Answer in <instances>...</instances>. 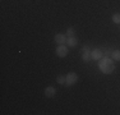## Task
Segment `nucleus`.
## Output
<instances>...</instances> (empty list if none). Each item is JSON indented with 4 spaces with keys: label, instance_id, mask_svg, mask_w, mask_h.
<instances>
[{
    "label": "nucleus",
    "instance_id": "obj_1",
    "mask_svg": "<svg viewBox=\"0 0 120 115\" xmlns=\"http://www.w3.org/2000/svg\"><path fill=\"white\" fill-rule=\"evenodd\" d=\"M112 60L114 59H112V58H110V56H104L102 59H100L98 60V68H100V70H101L102 73H105V74L112 73L114 69H115V64H114Z\"/></svg>",
    "mask_w": 120,
    "mask_h": 115
},
{
    "label": "nucleus",
    "instance_id": "obj_2",
    "mask_svg": "<svg viewBox=\"0 0 120 115\" xmlns=\"http://www.w3.org/2000/svg\"><path fill=\"white\" fill-rule=\"evenodd\" d=\"M78 79H79L78 74H77V73H73V72H70V73L67 74V83H65V84H67L68 87H69V86H74L77 82H78Z\"/></svg>",
    "mask_w": 120,
    "mask_h": 115
},
{
    "label": "nucleus",
    "instance_id": "obj_3",
    "mask_svg": "<svg viewBox=\"0 0 120 115\" xmlns=\"http://www.w3.org/2000/svg\"><path fill=\"white\" fill-rule=\"evenodd\" d=\"M69 54V49H68V45H58L56 47V55L59 58H65Z\"/></svg>",
    "mask_w": 120,
    "mask_h": 115
},
{
    "label": "nucleus",
    "instance_id": "obj_4",
    "mask_svg": "<svg viewBox=\"0 0 120 115\" xmlns=\"http://www.w3.org/2000/svg\"><path fill=\"white\" fill-rule=\"evenodd\" d=\"M81 56H82V60H83L84 63H88L90 59H92V58H91V50L87 45H84L83 47H82V55Z\"/></svg>",
    "mask_w": 120,
    "mask_h": 115
},
{
    "label": "nucleus",
    "instance_id": "obj_5",
    "mask_svg": "<svg viewBox=\"0 0 120 115\" xmlns=\"http://www.w3.org/2000/svg\"><path fill=\"white\" fill-rule=\"evenodd\" d=\"M67 40H68V36L67 34H63V33H56L55 37H54V41H55L58 45L67 44Z\"/></svg>",
    "mask_w": 120,
    "mask_h": 115
},
{
    "label": "nucleus",
    "instance_id": "obj_6",
    "mask_svg": "<svg viewBox=\"0 0 120 115\" xmlns=\"http://www.w3.org/2000/svg\"><path fill=\"white\" fill-rule=\"evenodd\" d=\"M91 58H92L93 60H100L104 58V53H102L100 49H95V50L91 51Z\"/></svg>",
    "mask_w": 120,
    "mask_h": 115
},
{
    "label": "nucleus",
    "instance_id": "obj_7",
    "mask_svg": "<svg viewBox=\"0 0 120 115\" xmlns=\"http://www.w3.org/2000/svg\"><path fill=\"white\" fill-rule=\"evenodd\" d=\"M56 93V90L52 87V86H49V87L45 88V96L46 97H54Z\"/></svg>",
    "mask_w": 120,
    "mask_h": 115
},
{
    "label": "nucleus",
    "instance_id": "obj_8",
    "mask_svg": "<svg viewBox=\"0 0 120 115\" xmlns=\"http://www.w3.org/2000/svg\"><path fill=\"white\" fill-rule=\"evenodd\" d=\"M67 45L69 46V47H75L77 45H78V40H77V37H68L67 40Z\"/></svg>",
    "mask_w": 120,
    "mask_h": 115
},
{
    "label": "nucleus",
    "instance_id": "obj_9",
    "mask_svg": "<svg viewBox=\"0 0 120 115\" xmlns=\"http://www.w3.org/2000/svg\"><path fill=\"white\" fill-rule=\"evenodd\" d=\"M111 21L115 23V24H120V13L112 14V17H111Z\"/></svg>",
    "mask_w": 120,
    "mask_h": 115
},
{
    "label": "nucleus",
    "instance_id": "obj_10",
    "mask_svg": "<svg viewBox=\"0 0 120 115\" xmlns=\"http://www.w3.org/2000/svg\"><path fill=\"white\" fill-rule=\"evenodd\" d=\"M56 82L59 84H65L67 83V76H58L56 77Z\"/></svg>",
    "mask_w": 120,
    "mask_h": 115
},
{
    "label": "nucleus",
    "instance_id": "obj_11",
    "mask_svg": "<svg viewBox=\"0 0 120 115\" xmlns=\"http://www.w3.org/2000/svg\"><path fill=\"white\" fill-rule=\"evenodd\" d=\"M111 58L114 60H120V50H114L111 53Z\"/></svg>",
    "mask_w": 120,
    "mask_h": 115
},
{
    "label": "nucleus",
    "instance_id": "obj_12",
    "mask_svg": "<svg viewBox=\"0 0 120 115\" xmlns=\"http://www.w3.org/2000/svg\"><path fill=\"white\" fill-rule=\"evenodd\" d=\"M67 36L68 37H74V36H75V31H74L73 27H69L67 30Z\"/></svg>",
    "mask_w": 120,
    "mask_h": 115
}]
</instances>
